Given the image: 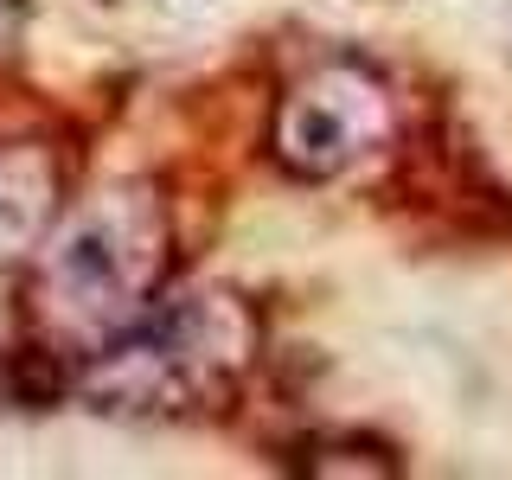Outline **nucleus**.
Instances as JSON below:
<instances>
[{
	"instance_id": "f257e3e1",
	"label": "nucleus",
	"mask_w": 512,
	"mask_h": 480,
	"mask_svg": "<svg viewBox=\"0 0 512 480\" xmlns=\"http://www.w3.org/2000/svg\"><path fill=\"white\" fill-rule=\"evenodd\" d=\"M167 276V205L148 186H109L45 231L26 301L52 352L96 359L154 314Z\"/></svg>"
},
{
	"instance_id": "f03ea898",
	"label": "nucleus",
	"mask_w": 512,
	"mask_h": 480,
	"mask_svg": "<svg viewBox=\"0 0 512 480\" xmlns=\"http://www.w3.org/2000/svg\"><path fill=\"white\" fill-rule=\"evenodd\" d=\"M256 346L250 314L237 295H186L154 308L148 320L96 352L84 372V397L116 416H199L224 410Z\"/></svg>"
},
{
	"instance_id": "7ed1b4c3",
	"label": "nucleus",
	"mask_w": 512,
	"mask_h": 480,
	"mask_svg": "<svg viewBox=\"0 0 512 480\" xmlns=\"http://www.w3.org/2000/svg\"><path fill=\"white\" fill-rule=\"evenodd\" d=\"M391 96L359 64H320L276 109V160L301 180H333L352 160L378 154L391 141Z\"/></svg>"
},
{
	"instance_id": "20e7f679",
	"label": "nucleus",
	"mask_w": 512,
	"mask_h": 480,
	"mask_svg": "<svg viewBox=\"0 0 512 480\" xmlns=\"http://www.w3.org/2000/svg\"><path fill=\"white\" fill-rule=\"evenodd\" d=\"M58 212V180L32 148H0V256L45 244Z\"/></svg>"
},
{
	"instance_id": "39448f33",
	"label": "nucleus",
	"mask_w": 512,
	"mask_h": 480,
	"mask_svg": "<svg viewBox=\"0 0 512 480\" xmlns=\"http://www.w3.org/2000/svg\"><path fill=\"white\" fill-rule=\"evenodd\" d=\"M13 39H20V0H0V58L13 52Z\"/></svg>"
}]
</instances>
